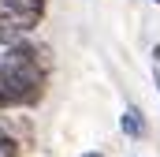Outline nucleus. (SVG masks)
<instances>
[{
	"mask_svg": "<svg viewBox=\"0 0 160 157\" xmlns=\"http://www.w3.org/2000/svg\"><path fill=\"white\" fill-rule=\"evenodd\" d=\"M153 78H157V94H160V71H157V75H153Z\"/></svg>",
	"mask_w": 160,
	"mask_h": 157,
	"instance_id": "0eeeda50",
	"label": "nucleus"
},
{
	"mask_svg": "<svg viewBox=\"0 0 160 157\" xmlns=\"http://www.w3.org/2000/svg\"><path fill=\"white\" fill-rule=\"evenodd\" d=\"M0 157H22V142L0 123Z\"/></svg>",
	"mask_w": 160,
	"mask_h": 157,
	"instance_id": "7ed1b4c3",
	"label": "nucleus"
},
{
	"mask_svg": "<svg viewBox=\"0 0 160 157\" xmlns=\"http://www.w3.org/2000/svg\"><path fill=\"white\" fill-rule=\"evenodd\" d=\"M82 157H104V154H97V150H86V154H82Z\"/></svg>",
	"mask_w": 160,
	"mask_h": 157,
	"instance_id": "423d86ee",
	"label": "nucleus"
},
{
	"mask_svg": "<svg viewBox=\"0 0 160 157\" xmlns=\"http://www.w3.org/2000/svg\"><path fill=\"white\" fill-rule=\"evenodd\" d=\"M11 109V97H8V90H4V82H0V112H8Z\"/></svg>",
	"mask_w": 160,
	"mask_h": 157,
	"instance_id": "20e7f679",
	"label": "nucleus"
},
{
	"mask_svg": "<svg viewBox=\"0 0 160 157\" xmlns=\"http://www.w3.org/2000/svg\"><path fill=\"white\" fill-rule=\"evenodd\" d=\"M153 60H157V64H160V45H153Z\"/></svg>",
	"mask_w": 160,
	"mask_h": 157,
	"instance_id": "39448f33",
	"label": "nucleus"
},
{
	"mask_svg": "<svg viewBox=\"0 0 160 157\" xmlns=\"http://www.w3.org/2000/svg\"><path fill=\"white\" fill-rule=\"evenodd\" d=\"M48 75H52L48 49L34 38H19L0 64V82L11 97V109H38L48 94Z\"/></svg>",
	"mask_w": 160,
	"mask_h": 157,
	"instance_id": "f257e3e1",
	"label": "nucleus"
},
{
	"mask_svg": "<svg viewBox=\"0 0 160 157\" xmlns=\"http://www.w3.org/2000/svg\"><path fill=\"white\" fill-rule=\"evenodd\" d=\"M149 4H160V0H149Z\"/></svg>",
	"mask_w": 160,
	"mask_h": 157,
	"instance_id": "6e6552de",
	"label": "nucleus"
},
{
	"mask_svg": "<svg viewBox=\"0 0 160 157\" xmlns=\"http://www.w3.org/2000/svg\"><path fill=\"white\" fill-rule=\"evenodd\" d=\"M119 131L130 138V142H142L145 135H149V123H145V112L138 109V105H127L119 116Z\"/></svg>",
	"mask_w": 160,
	"mask_h": 157,
	"instance_id": "f03ea898",
	"label": "nucleus"
}]
</instances>
